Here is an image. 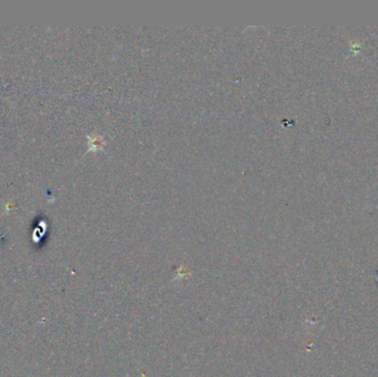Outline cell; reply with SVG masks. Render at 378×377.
Instances as JSON below:
<instances>
[{"label": "cell", "mask_w": 378, "mask_h": 377, "mask_svg": "<svg viewBox=\"0 0 378 377\" xmlns=\"http://www.w3.org/2000/svg\"><path fill=\"white\" fill-rule=\"evenodd\" d=\"M361 49H362V45L360 44V42H356V41L349 42V53H351L352 55H356L360 53Z\"/></svg>", "instance_id": "cell-1"}]
</instances>
